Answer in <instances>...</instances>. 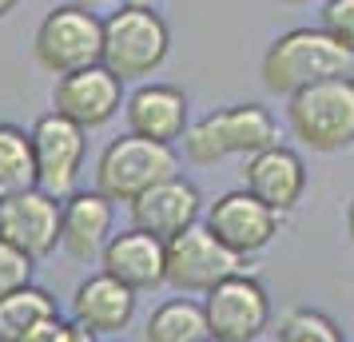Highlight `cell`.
<instances>
[{
    "label": "cell",
    "instance_id": "obj_11",
    "mask_svg": "<svg viewBox=\"0 0 354 342\" xmlns=\"http://www.w3.org/2000/svg\"><path fill=\"white\" fill-rule=\"evenodd\" d=\"M124 80L115 76L108 64H88L76 68L68 76H56L52 88V112L68 115L72 124H80L84 131L104 128L108 120L120 115L124 108Z\"/></svg>",
    "mask_w": 354,
    "mask_h": 342
},
{
    "label": "cell",
    "instance_id": "obj_5",
    "mask_svg": "<svg viewBox=\"0 0 354 342\" xmlns=\"http://www.w3.org/2000/svg\"><path fill=\"white\" fill-rule=\"evenodd\" d=\"M171 52V28L156 8L120 4L104 20V60L120 80H147Z\"/></svg>",
    "mask_w": 354,
    "mask_h": 342
},
{
    "label": "cell",
    "instance_id": "obj_25",
    "mask_svg": "<svg viewBox=\"0 0 354 342\" xmlns=\"http://www.w3.org/2000/svg\"><path fill=\"white\" fill-rule=\"evenodd\" d=\"M28 342H96V334L84 330V326H76L72 319H60V314H56V319L40 326Z\"/></svg>",
    "mask_w": 354,
    "mask_h": 342
},
{
    "label": "cell",
    "instance_id": "obj_6",
    "mask_svg": "<svg viewBox=\"0 0 354 342\" xmlns=\"http://www.w3.org/2000/svg\"><path fill=\"white\" fill-rule=\"evenodd\" d=\"M32 52L36 64L52 76H68L76 68L100 64L104 60V20L96 17V8H80L64 0L40 20Z\"/></svg>",
    "mask_w": 354,
    "mask_h": 342
},
{
    "label": "cell",
    "instance_id": "obj_10",
    "mask_svg": "<svg viewBox=\"0 0 354 342\" xmlns=\"http://www.w3.org/2000/svg\"><path fill=\"white\" fill-rule=\"evenodd\" d=\"M287 215H279L274 207H267L263 199H255L247 187L239 191H223V196L203 211L207 231L219 239L223 247H231L235 255H255L263 247H271V239L279 235Z\"/></svg>",
    "mask_w": 354,
    "mask_h": 342
},
{
    "label": "cell",
    "instance_id": "obj_21",
    "mask_svg": "<svg viewBox=\"0 0 354 342\" xmlns=\"http://www.w3.org/2000/svg\"><path fill=\"white\" fill-rule=\"evenodd\" d=\"M36 187L32 135L17 124H0V203Z\"/></svg>",
    "mask_w": 354,
    "mask_h": 342
},
{
    "label": "cell",
    "instance_id": "obj_22",
    "mask_svg": "<svg viewBox=\"0 0 354 342\" xmlns=\"http://www.w3.org/2000/svg\"><path fill=\"white\" fill-rule=\"evenodd\" d=\"M274 342H346V334H342V326H338L326 310L295 307L279 319Z\"/></svg>",
    "mask_w": 354,
    "mask_h": 342
},
{
    "label": "cell",
    "instance_id": "obj_28",
    "mask_svg": "<svg viewBox=\"0 0 354 342\" xmlns=\"http://www.w3.org/2000/svg\"><path fill=\"white\" fill-rule=\"evenodd\" d=\"M68 4H80V8H100L104 0H68Z\"/></svg>",
    "mask_w": 354,
    "mask_h": 342
},
{
    "label": "cell",
    "instance_id": "obj_23",
    "mask_svg": "<svg viewBox=\"0 0 354 342\" xmlns=\"http://www.w3.org/2000/svg\"><path fill=\"white\" fill-rule=\"evenodd\" d=\"M32 267H36V259H28L8 239H0V298L20 291V287H28L32 283Z\"/></svg>",
    "mask_w": 354,
    "mask_h": 342
},
{
    "label": "cell",
    "instance_id": "obj_17",
    "mask_svg": "<svg viewBox=\"0 0 354 342\" xmlns=\"http://www.w3.org/2000/svg\"><path fill=\"white\" fill-rule=\"evenodd\" d=\"M124 124L131 135H144L156 144H176L187 135V96L176 84H140L124 99Z\"/></svg>",
    "mask_w": 354,
    "mask_h": 342
},
{
    "label": "cell",
    "instance_id": "obj_8",
    "mask_svg": "<svg viewBox=\"0 0 354 342\" xmlns=\"http://www.w3.org/2000/svg\"><path fill=\"white\" fill-rule=\"evenodd\" d=\"M32 160H36V187L56 199H68L80 183L88 131L72 124L60 112H44L32 124Z\"/></svg>",
    "mask_w": 354,
    "mask_h": 342
},
{
    "label": "cell",
    "instance_id": "obj_2",
    "mask_svg": "<svg viewBox=\"0 0 354 342\" xmlns=\"http://www.w3.org/2000/svg\"><path fill=\"white\" fill-rule=\"evenodd\" d=\"M279 144V124L263 104H227L195 120L183 135V155L195 167H215L231 155H255Z\"/></svg>",
    "mask_w": 354,
    "mask_h": 342
},
{
    "label": "cell",
    "instance_id": "obj_18",
    "mask_svg": "<svg viewBox=\"0 0 354 342\" xmlns=\"http://www.w3.org/2000/svg\"><path fill=\"white\" fill-rule=\"evenodd\" d=\"M136 319V291L108 271L88 275L72 294V323L92 334H120Z\"/></svg>",
    "mask_w": 354,
    "mask_h": 342
},
{
    "label": "cell",
    "instance_id": "obj_13",
    "mask_svg": "<svg viewBox=\"0 0 354 342\" xmlns=\"http://www.w3.org/2000/svg\"><path fill=\"white\" fill-rule=\"evenodd\" d=\"M243 187L255 199H263L267 207H274L279 215H290L306 196V163L295 147L271 144L255 155H247Z\"/></svg>",
    "mask_w": 354,
    "mask_h": 342
},
{
    "label": "cell",
    "instance_id": "obj_27",
    "mask_svg": "<svg viewBox=\"0 0 354 342\" xmlns=\"http://www.w3.org/2000/svg\"><path fill=\"white\" fill-rule=\"evenodd\" d=\"M17 4H20V0H0V20L8 17V12H12V8H17Z\"/></svg>",
    "mask_w": 354,
    "mask_h": 342
},
{
    "label": "cell",
    "instance_id": "obj_4",
    "mask_svg": "<svg viewBox=\"0 0 354 342\" xmlns=\"http://www.w3.org/2000/svg\"><path fill=\"white\" fill-rule=\"evenodd\" d=\"M171 175H179L176 147L131 135V131L112 140L96 160V191H104L112 203H136L144 191Z\"/></svg>",
    "mask_w": 354,
    "mask_h": 342
},
{
    "label": "cell",
    "instance_id": "obj_20",
    "mask_svg": "<svg viewBox=\"0 0 354 342\" xmlns=\"http://www.w3.org/2000/svg\"><path fill=\"white\" fill-rule=\"evenodd\" d=\"M207 334V314H203V303L195 298H167L144 323L147 342H203Z\"/></svg>",
    "mask_w": 354,
    "mask_h": 342
},
{
    "label": "cell",
    "instance_id": "obj_30",
    "mask_svg": "<svg viewBox=\"0 0 354 342\" xmlns=\"http://www.w3.org/2000/svg\"><path fill=\"white\" fill-rule=\"evenodd\" d=\"M283 4H310V0H283Z\"/></svg>",
    "mask_w": 354,
    "mask_h": 342
},
{
    "label": "cell",
    "instance_id": "obj_7",
    "mask_svg": "<svg viewBox=\"0 0 354 342\" xmlns=\"http://www.w3.org/2000/svg\"><path fill=\"white\" fill-rule=\"evenodd\" d=\"M243 271H247V259L219 243L207 223H195L183 235L167 239V283L183 294H207L211 287Z\"/></svg>",
    "mask_w": 354,
    "mask_h": 342
},
{
    "label": "cell",
    "instance_id": "obj_14",
    "mask_svg": "<svg viewBox=\"0 0 354 342\" xmlns=\"http://www.w3.org/2000/svg\"><path fill=\"white\" fill-rule=\"evenodd\" d=\"M100 267L112 278H120L131 291H156L167 283V239L151 235V231L128 227L112 235V243L104 247Z\"/></svg>",
    "mask_w": 354,
    "mask_h": 342
},
{
    "label": "cell",
    "instance_id": "obj_1",
    "mask_svg": "<svg viewBox=\"0 0 354 342\" xmlns=\"http://www.w3.org/2000/svg\"><path fill=\"white\" fill-rule=\"evenodd\" d=\"M335 76H354V52L322 28H290L263 52V84L274 96H295L299 88Z\"/></svg>",
    "mask_w": 354,
    "mask_h": 342
},
{
    "label": "cell",
    "instance_id": "obj_19",
    "mask_svg": "<svg viewBox=\"0 0 354 342\" xmlns=\"http://www.w3.org/2000/svg\"><path fill=\"white\" fill-rule=\"evenodd\" d=\"M60 310L44 287H20L0 298V342H28L44 323H52Z\"/></svg>",
    "mask_w": 354,
    "mask_h": 342
},
{
    "label": "cell",
    "instance_id": "obj_12",
    "mask_svg": "<svg viewBox=\"0 0 354 342\" xmlns=\"http://www.w3.org/2000/svg\"><path fill=\"white\" fill-rule=\"evenodd\" d=\"M60 203L40 187H28L20 196L0 203V239L20 247L28 259H48L60 247Z\"/></svg>",
    "mask_w": 354,
    "mask_h": 342
},
{
    "label": "cell",
    "instance_id": "obj_26",
    "mask_svg": "<svg viewBox=\"0 0 354 342\" xmlns=\"http://www.w3.org/2000/svg\"><path fill=\"white\" fill-rule=\"evenodd\" d=\"M346 235H351V243H354V196H351V207H346Z\"/></svg>",
    "mask_w": 354,
    "mask_h": 342
},
{
    "label": "cell",
    "instance_id": "obj_24",
    "mask_svg": "<svg viewBox=\"0 0 354 342\" xmlns=\"http://www.w3.org/2000/svg\"><path fill=\"white\" fill-rule=\"evenodd\" d=\"M326 36H335L342 48L354 52V0H322V24Z\"/></svg>",
    "mask_w": 354,
    "mask_h": 342
},
{
    "label": "cell",
    "instance_id": "obj_9",
    "mask_svg": "<svg viewBox=\"0 0 354 342\" xmlns=\"http://www.w3.org/2000/svg\"><path fill=\"white\" fill-rule=\"evenodd\" d=\"M203 314L215 342H255L271 326V294L255 275H231L203 294Z\"/></svg>",
    "mask_w": 354,
    "mask_h": 342
},
{
    "label": "cell",
    "instance_id": "obj_29",
    "mask_svg": "<svg viewBox=\"0 0 354 342\" xmlns=\"http://www.w3.org/2000/svg\"><path fill=\"white\" fill-rule=\"evenodd\" d=\"M120 4H136V8H151L156 0H120Z\"/></svg>",
    "mask_w": 354,
    "mask_h": 342
},
{
    "label": "cell",
    "instance_id": "obj_31",
    "mask_svg": "<svg viewBox=\"0 0 354 342\" xmlns=\"http://www.w3.org/2000/svg\"><path fill=\"white\" fill-rule=\"evenodd\" d=\"M203 342H215V339H211V334H207V339H203Z\"/></svg>",
    "mask_w": 354,
    "mask_h": 342
},
{
    "label": "cell",
    "instance_id": "obj_3",
    "mask_svg": "<svg viewBox=\"0 0 354 342\" xmlns=\"http://www.w3.org/2000/svg\"><path fill=\"white\" fill-rule=\"evenodd\" d=\"M287 128L310 151L354 147V76L319 80L287 96Z\"/></svg>",
    "mask_w": 354,
    "mask_h": 342
},
{
    "label": "cell",
    "instance_id": "obj_16",
    "mask_svg": "<svg viewBox=\"0 0 354 342\" xmlns=\"http://www.w3.org/2000/svg\"><path fill=\"white\" fill-rule=\"evenodd\" d=\"M115 235V203L104 191H72L60 203V247L72 259H100Z\"/></svg>",
    "mask_w": 354,
    "mask_h": 342
},
{
    "label": "cell",
    "instance_id": "obj_15",
    "mask_svg": "<svg viewBox=\"0 0 354 342\" xmlns=\"http://www.w3.org/2000/svg\"><path fill=\"white\" fill-rule=\"evenodd\" d=\"M131 207V227L151 231L160 239H176L187 227H195L203 219V199H199V187L183 175H171V180L156 183L151 191L128 203Z\"/></svg>",
    "mask_w": 354,
    "mask_h": 342
}]
</instances>
